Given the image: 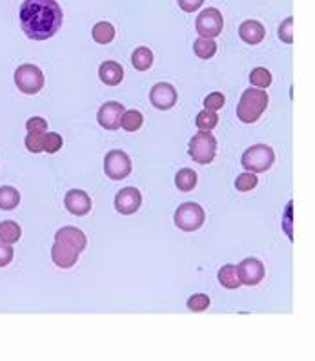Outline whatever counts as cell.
<instances>
[{
  "mask_svg": "<svg viewBox=\"0 0 315 361\" xmlns=\"http://www.w3.org/2000/svg\"><path fill=\"white\" fill-rule=\"evenodd\" d=\"M224 27V18L221 15L219 9L208 8L204 11H201V15L195 20V30L201 37L206 39H215V37L221 35V31Z\"/></svg>",
  "mask_w": 315,
  "mask_h": 361,
  "instance_id": "8",
  "label": "cell"
},
{
  "mask_svg": "<svg viewBox=\"0 0 315 361\" xmlns=\"http://www.w3.org/2000/svg\"><path fill=\"white\" fill-rule=\"evenodd\" d=\"M219 283L228 288V290H235L241 286V279H239V274H237L235 264H224L223 269L219 270Z\"/></svg>",
  "mask_w": 315,
  "mask_h": 361,
  "instance_id": "19",
  "label": "cell"
},
{
  "mask_svg": "<svg viewBox=\"0 0 315 361\" xmlns=\"http://www.w3.org/2000/svg\"><path fill=\"white\" fill-rule=\"evenodd\" d=\"M42 135H44V133L27 132L26 148L31 154H40V152H42Z\"/></svg>",
  "mask_w": 315,
  "mask_h": 361,
  "instance_id": "32",
  "label": "cell"
},
{
  "mask_svg": "<svg viewBox=\"0 0 315 361\" xmlns=\"http://www.w3.org/2000/svg\"><path fill=\"white\" fill-rule=\"evenodd\" d=\"M27 132H39V133H46L48 132V123L42 117H31L30 121L26 123Z\"/></svg>",
  "mask_w": 315,
  "mask_h": 361,
  "instance_id": "35",
  "label": "cell"
},
{
  "mask_svg": "<svg viewBox=\"0 0 315 361\" xmlns=\"http://www.w3.org/2000/svg\"><path fill=\"white\" fill-rule=\"evenodd\" d=\"M188 154L197 164H210L217 155V139L211 132L199 130V133H195L190 141Z\"/></svg>",
  "mask_w": 315,
  "mask_h": 361,
  "instance_id": "4",
  "label": "cell"
},
{
  "mask_svg": "<svg viewBox=\"0 0 315 361\" xmlns=\"http://www.w3.org/2000/svg\"><path fill=\"white\" fill-rule=\"evenodd\" d=\"M104 172L111 180H123L132 173V159L123 150H111L104 157Z\"/></svg>",
  "mask_w": 315,
  "mask_h": 361,
  "instance_id": "7",
  "label": "cell"
},
{
  "mask_svg": "<svg viewBox=\"0 0 315 361\" xmlns=\"http://www.w3.org/2000/svg\"><path fill=\"white\" fill-rule=\"evenodd\" d=\"M273 161H276V154H273V150L266 145L249 146L248 150H246L241 157L242 168H245L246 172L252 173L268 172L271 168V164H273Z\"/></svg>",
  "mask_w": 315,
  "mask_h": 361,
  "instance_id": "3",
  "label": "cell"
},
{
  "mask_svg": "<svg viewBox=\"0 0 315 361\" xmlns=\"http://www.w3.org/2000/svg\"><path fill=\"white\" fill-rule=\"evenodd\" d=\"M99 79L106 86H118L124 79V68L115 61L102 62L101 68H99Z\"/></svg>",
  "mask_w": 315,
  "mask_h": 361,
  "instance_id": "17",
  "label": "cell"
},
{
  "mask_svg": "<svg viewBox=\"0 0 315 361\" xmlns=\"http://www.w3.org/2000/svg\"><path fill=\"white\" fill-rule=\"evenodd\" d=\"M15 84L26 95H35L44 88V73L35 64H23L15 71Z\"/></svg>",
  "mask_w": 315,
  "mask_h": 361,
  "instance_id": "5",
  "label": "cell"
},
{
  "mask_svg": "<svg viewBox=\"0 0 315 361\" xmlns=\"http://www.w3.org/2000/svg\"><path fill=\"white\" fill-rule=\"evenodd\" d=\"M64 15L57 0H24L20 6V27L31 40H48L57 35Z\"/></svg>",
  "mask_w": 315,
  "mask_h": 361,
  "instance_id": "1",
  "label": "cell"
},
{
  "mask_svg": "<svg viewBox=\"0 0 315 361\" xmlns=\"http://www.w3.org/2000/svg\"><path fill=\"white\" fill-rule=\"evenodd\" d=\"M199 130H204V132H211L214 128H217L219 124V117H217V111L214 110H202L195 119Z\"/></svg>",
  "mask_w": 315,
  "mask_h": 361,
  "instance_id": "26",
  "label": "cell"
},
{
  "mask_svg": "<svg viewBox=\"0 0 315 361\" xmlns=\"http://www.w3.org/2000/svg\"><path fill=\"white\" fill-rule=\"evenodd\" d=\"M237 274H239L241 285L255 286L263 281L266 270H264V264L261 261L255 259V257H248V259H242L237 264Z\"/></svg>",
  "mask_w": 315,
  "mask_h": 361,
  "instance_id": "10",
  "label": "cell"
},
{
  "mask_svg": "<svg viewBox=\"0 0 315 361\" xmlns=\"http://www.w3.org/2000/svg\"><path fill=\"white\" fill-rule=\"evenodd\" d=\"M204 210L197 203H183L177 208L175 216H173V223L183 232H195V230L204 225Z\"/></svg>",
  "mask_w": 315,
  "mask_h": 361,
  "instance_id": "6",
  "label": "cell"
},
{
  "mask_svg": "<svg viewBox=\"0 0 315 361\" xmlns=\"http://www.w3.org/2000/svg\"><path fill=\"white\" fill-rule=\"evenodd\" d=\"M249 82L257 86L261 90H266L271 84V73L266 68H255L252 73H249Z\"/></svg>",
  "mask_w": 315,
  "mask_h": 361,
  "instance_id": "28",
  "label": "cell"
},
{
  "mask_svg": "<svg viewBox=\"0 0 315 361\" xmlns=\"http://www.w3.org/2000/svg\"><path fill=\"white\" fill-rule=\"evenodd\" d=\"M64 207L71 216H86L92 210V199L84 190H70L64 197Z\"/></svg>",
  "mask_w": 315,
  "mask_h": 361,
  "instance_id": "13",
  "label": "cell"
},
{
  "mask_svg": "<svg viewBox=\"0 0 315 361\" xmlns=\"http://www.w3.org/2000/svg\"><path fill=\"white\" fill-rule=\"evenodd\" d=\"M132 64L137 71H148L149 68L154 66V51L146 48V46H140L133 51Z\"/></svg>",
  "mask_w": 315,
  "mask_h": 361,
  "instance_id": "18",
  "label": "cell"
},
{
  "mask_svg": "<svg viewBox=\"0 0 315 361\" xmlns=\"http://www.w3.org/2000/svg\"><path fill=\"white\" fill-rule=\"evenodd\" d=\"M13 254L15 252L9 243L0 241V269H2V267H8V264L13 261Z\"/></svg>",
  "mask_w": 315,
  "mask_h": 361,
  "instance_id": "34",
  "label": "cell"
},
{
  "mask_svg": "<svg viewBox=\"0 0 315 361\" xmlns=\"http://www.w3.org/2000/svg\"><path fill=\"white\" fill-rule=\"evenodd\" d=\"M55 241L62 243V245H68V247L75 248L77 252H82L88 245V239H86V233L79 228H73V226H64V228L58 230L55 233Z\"/></svg>",
  "mask_w": 315,
  "mask_h": 361,
  "instance_id": "14",
  "label": "cell"
},
{
  "mask_svg": "<svg viewBox=\"0 0 315 361\" xmlns=\"http://www.w3.org/2000/svg\"><path fill=\"white\" fill-rule=\"evenodd\" d=\"M268 93L261 88H248L241 95L237 106V117L245 124H254L261 119V115L268 108Z\"/></svg>",
  "mask_w": 315,
  "mask_h": 361,
  "instance_id": "2",
  "label": "cell"
},
{
  "mask_svg": "<svg viewBox=\"0 0 315 361\" xmlns=\"http://www.w3.org/2000/svg\"><path fill=\"white\" fill-rule=\"evenodd\" d=\"M210 298L206 294H193L186 305H188V309L192 310V312H204V310L210 307Z\"/></svg>",
  "mask_w": 315,
  "mask_h": 361,
  "instance_id": "30",
  "label": "cell"
},
{
  "mask_svg": "<svg viewBox=\"0 0 315 361\" xmlns=\"http://www.w3.org/2000/svg\"><path fill=\"white\" fill-rule=\"evenodd\" d=\"M62 145H64V141H62V137L58 133L46 132L42 135V152H46V154H57Z\"/></svg>",
  "mask_w": 315,
  "mask_h": 361,
  "instance_id": "27",
  "label": "cell"
},
{
  "mask_svg": "<svg viewBox=\"0 0 315 361\" xmlns=\"http://www.w3.org/2000/svg\"><path fill=\"white\" fill-rule=\"evenodd\" d=\"M142 123H144V117H142V114H140L139 110L124 111L123 123H121V128H124L126 132L133 133V132H137V130H140Z\"/></svg>",
  "mask_w": 315,
  "mask_h": 361,
  "instance_id": "25",
  "label": "cell"
},
{
  "mask_svg": "<svg viewBox=\"0 0 315 361\" xmlns=\"http://www.w3.org/2000/svg\"><path fill=\"white\" fill-rule=\"evenodd\" d=\"M20 235H23V228L15 221H2L0 223V241L13 245L20 239Z\"/></svg>",
  "mask_w": 315,
  "mask_h": 361,
  "instance_id": "23",
  "label": "cell"
},
{
  "mask_svg": "<svg viewBox=\"0 0 315 361\" xmlns=\"http://www.w3.org/2000/svg\"><path fill=\"white\" fill-rule=\"evenodd\" d=\"M20 203V194L13 186H2L0 188V210H15Z\"/></svg>",
  "mask_w": 315,
  "mask_h": 361,
  "instance_id": "22",
  "label": "cell"
},
{
  "mask_svg": "<svg viewBox=\"0 0 315 361\" xmlns=\"http://www.w3.org/2000/svg\"><path fill=\"white\" fill-rule=\"evenodd\" d=\"M257 183H259V179L255 173L246 172V173H241V176L237 177L235 188L239 190V192H249V190H254L255 186H257Z\"/></svg>",
  "mask_w": 315,
  "mask_h": 361,
  "instance_id": "29",
  "label": "cell"
},
{
  "mask_svg": "<svg viewBox=\"0 0 315 361\" xmlns=\"http://www.w3.org/2000/svg\"><path fill=\"white\" fill-rule=\"evenodd\" d=\"M226 102V97H224V93L221 92H214L210 93L208 97L204 99V108L206 110H214V111H219L221 108L224 106Z\"/></svg>",
  "mask_w": 315,
  "mask_h": 361,
  "instance_id": "31",
  "label": "cell"
},
{
  "mask_svg": "<svg viewBox=\"0 0 315 361\" xmlns=\"http://www.w3.org/2000/svg\"><path fill=\"white\" fill-rule=\"evenodd\" d=\"M193 53L197 55L199 59H211L217 53V44H215L214 39H206V37H199L195 42H193Z\"/></svg>",
  "mask_w": 315,
  "mask_h": 361,
  "instance_id": "24",
  "label": "cell"
},
{
  "mask_svg": "<svg viewBox=\"0 0 315 361\" xmlns=\"http://www.w3.org/2000/svg\"><path fill=\"white\" fill-rule=\"evenodd\" d=\"M124 106L117 101H108L101 106V110L97 114V121L104 130H118L121 123H123L124 115Z\"/></svg>",
  "mask_w": 315,
  "mask_h": 361,
  "instance_id": "11",
  "label": "cell"
},
{
  "mask_svg": "<svg viewBox=\"0 0 315 361\" xmlns=\"http://www.w3.org/2000/svg\"><path fill=\"white\" fill-rule=\"evenodd\" d=\"M93 40L97 44H110L115 39V27L110 23H97L92 30Z\"/></svg>",
  "mask_w": 315,
  "mask_h": 361,
  "instance_id": "21",
  "label": "cell"
},
{
  "mask_svg": "<svg viewBox=\"0 0 315 361\" xmlns=\"http://www.w3.org/2000/svg\"><path fill=\"white\" fill-rule=\"evenodd\" d=\"M175 186L180 192H192L197 186V172L192 168H183L175 176Z\"/></svg>",
  "mask_w": 315,
  "mask_h": 361,
  "instance_id": "20",
  "label": "cell"
},
{
  "mask_svg": "<svg viewBox=\"0 0 315 361\" xmlns=\"http://www.w3.org/2000/svg\"><path fill=\"white\" fill-rule=\"evenodd\" d=\"M279 39L285 44H292L293 42V17H288L285 23L279 26Z\"/></svg>",
  "mask_w": 315,
  "mask_h": 361,
  "instance_id": "33",
  "label": "cell"
},
{
  "mask_svg": "<svg viewBox=\"0 0 315 361\" xmlns=\"http://www.w3.org/2000/svg\"><path fill=\"white\" fill-rule=\"evenodd\" d=\"M177 2H179L180 9L186 11V13H193V11H197L204 4V0H177Z\"/></svg>",
  "mask_w": 315,
  "mask_h": 361,
  "instance_id": "36",
  "label": "cell"
},
{
  "mask_svg": "<svg viewBox=\"0 0 315 361\" xmlns=\"http://www.w3.org/2000/svg\"><path fill=\"white\" fill-rule=\"evenodd\" d=\"M239 35H241V39L245 40L246 44H261L264 40V37H266V30H264V26L261 23H257V20H245V23L239 26Z\"/></svg>",
  "mask_w": 315,
  "mask_h": 361,
  "instance_id": "16",
  "label": "cell"
},
{
  "mask_svg": "<svg viewBox=\"0 0 315 361\" xmlns=\"http://www.w3.org/2000/svg\"><path fill=\"white\" fill-rule=\"evenodd\" d=\"M140 204H142V195L139 190L132 188V186L118 190V194L115 195V210L123 216H133L140 208Z\"/></svg>",
  "mask_w": 315,
  "mask_h": 361,
  "instance_id": "12",
  "label": "cell"
},
{
  "mask_svg": "<svg viewBox=\"0 0 315 361\" xmlns=\"http://www.w3.org/2000/svg\"><path fill=\"white\" fill-rule=\"evenodd\" d=\"M179 93L171 86L170 82H159L155 84L152 92H149V102L157 108V110H171L177 104Z\"/></svg>",
  "mask_w": 315,
  "mask_h": 361,
  "instance_id": "9",
  "label": "cell"
},
{
  "mask_svg": "<svg viewBox=\"0 0 315 361\" xmlns=\"http://www.w3.org/2000/svg\"><path fill=\"white\" fill-rule=\"evenodd\" d=\"M79 256L80 252L68 247V245H62L58 241H55V245L51 247V259L58 269H71V267H75V263L79 261Z\"/></svg>",
  "mask_w": 315,
  "mask_h": 361,
  "instance_id": "15",
  "label": "cell"
}]
</instances>
